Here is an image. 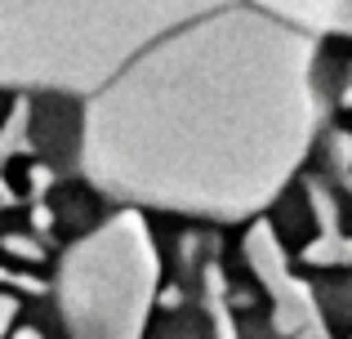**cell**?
<instances>
[{"mask_svg":"<svg viewBox=\"0 0 352 339\" xmlns=\"http://www.w3.org/2000/svg\"><path fill=\"white\" fill-rule=\"evenodd\" d=\"M348 103H352V89H348Z\"/></svg>","mask_w":352,"mask_h":339,"instance_id":"cell-4","label":"cell"},{"mask_svg":"<svg viewBox=\"0 0 352 339\" xmlns=\"http://www.w3.org/2000/svg\"><path fill=\"white\" fill-rule=\"evenodd\" d=\"M14 339H41V335H36V331H32V326H27V331H18Z\"/></svg>","mask_w":352,"mask_h":339,"instance_id":"cell-3","label":"cell"},{"mask_svg":"<svg viewBox=\"0 0 352 339\" xmlns=\"http://www.w3.org/2000/svg\"><path fill=\"white\" fill-rule=\"evenodd\" d=\"M5 250H9V254H18V259H32V263H41V259H45V250L32 241V237H23V232H9V237H5Z\"/></svg>","mask_w":352,"mask_h":339,"instance_id":"cell-1","label":"cell"},{"mask_svg":"<svg viewBox=\"0 0 352 339\" xmlns=\"http://www.w3.org/2000/svg\"><path fill=\"white\" fill-rule=\"evenodd\" d=\"M14 313H18V304L5 295V299H0V339H5V331H9V317H14Z\"/></svg>","mask_w":352,"mask_h":339,"instance_id":"cell-2","label":"cell"}]
</instances>
